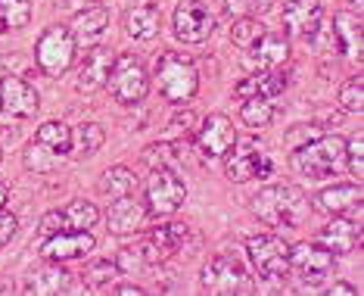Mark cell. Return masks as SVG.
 <instances>
[{
	"instance_id": "cell-3",
	"label": "cell",
	"mask_w": 364,
	"mask_h": 296,
	"mask_svg": "<svg viewBox=\"0 0 364 296\" xmlns=\"http://www.w3.org/2000/svg\"><path fill=\"white\" fill-rule=\"evenodd\" d=\"M346 166V141L339 134H318L293 150V169L305 178H330Z\"/></svg>"
},
{
	"instance_id": "cell-37",
	"label": "cell",
	"mask_w": 364,
	"mask_h": 296,
	"mask_svg": "<svg viewBox=\"0 0 364 296\" xmlns=\"http://www.w3.org/2000/svg\"><path fill=\"white\" fill-rule=\"evenodd\" d=\"M339 106L346 112H361L364 110V81L361 75H352L339 85Z\"/></svg>"
},
{
	"instance_id": "cell-14",
	"label": "cell",
	"mask_w": 364,
	"mask_h": 296,
	"mask_svg": "<svg viewBox=\"0 0 364 296\" xmlns=\"http://www.w3.org/2000/svg\"><path fill=\"white\" fill-rule=\"evenodd\" d=\"M94 234L90 231H56L50 237H44L41 243V256L47 262H72V259H81L87 253H94Z\"/></svg>"
},
{
	"instance_id": "cell-8",
	"label": "cell",
	"mask_w": 364,
	"mask_h": 296,
	"mask_svg": "<svg viewBox=\"0 0 364 296\" xmlns=\"http://www.w3.org/2000/svg\"><path fill=\"white\" fill-rule=\"evenodd\" d=\"M187 200V184L181 181L175 169H153L150 181H146V212L156 218H168L184 206Z\"/></svg>"
},
{
	"instance_id": "cell-7",
	"label": "cell",
	"mask_w": 364,
	"mask_h": 296,
	"mask_svg": "<svg viewBox=\"0 0 364 296\" xmlns=\"http://www.w3.org/2000/svg\"><path fill=\"white\" fill-rule=\"evenodd\" d=\"M203 287L215 296H234V293H252V278L243 268V262L218 253L203 265Z\"/></svg>"
},
{
	"instance_id": "cell-36",
	"label": "cell",
	"mask_w": 364,
	"mask_h": 296,
	"mask_svg": "<svg viewBox=\"0 0 364 296\" xmlns=\"http://www.w3.org/2000/svg\"><path fill=\"white\" fill-rule=\"evenodd\" d=\"M264 31L268 28H264L259 19H252V16H240V19L234 22V28H230V41H234L240 51H246V47H252Z\"/></svg>"
},
{
	"instance_id": "cell-29",
	"label": "cell",
	"mask_w": 364,
	"mask_h": 296,
	"mask_svg": "<svg viewBox=\"0 0 364 296\" xmlns=\"http://www.w3.org/2000/svg\"><path fill=\"white\" fill-rule=\"evenodd\" d=\"M106 141V131L97 125V122H81V125L72 131L69 141V153L72 156H94Z\"/></svg>"
},
{
	"instance_id": "cell-18",
	"label": "cell",
	"mask_w": 364,
	"mask_h": 296,
	"mask_svg": "<svg viewBox=\"0 0 364 296\" xmlns=\"http://www.w3.org/2000/svg\"><path fill=\"white\" fill-rule=\"evenodd\" d=\"M287 60H289V41L284 35L264 31L252 47H246V65L250 69H280Z\"/></svg>"
},
{
	"instance_id": "cell-19",
	"label": "cell",
	"mask_w": 364,
	"mask_h": 296,
	"mask_svg": "<svg viewBox=\"0 0 364 296\" xmlns=\"http://www.w3.org/2000/svg\"><path fill=\"white\" fill-rule=\"evenodd\" d=\"M146 206L144 203H137L134 196H119V200H112V206L109 212H106V225H109V231L112 234H119V237H125V234H134L144 228V221H146Z\"/></svg>"
},
{
	"instance_id": "cell-43",
	"label": "cell",
	"mask_w": 364,
	"mask_h": 296,
	"mask_svg": "<svg viewBox=\"0 0 364 296\" xmlns=\"http://www.w3.org/2000/svg\"><path fill=\"white\" fill-rule=\"evenodd\" d=\"M109 293H122V296H144L146 290L140 284H112Z\"/></svg>"
},
{
	"instance_id": "cell-39",
	"label": "cell",
	"mask_w": 364,
	"mask_h": 296,
	"mask_svg": "<svg viewBox=\"0 0 364 296\" xmlns=\"http://www.w3.org/2000/svg\"><path fill=\"white\" fill-rule=\"evenodd\" d=\"M16 228H19V218L13 216V212L0 209V246H6L16 237Z\"/></svg>"
},
{
	"instance_id": "cell-33",
	"label": "cell",
	"mask_w": 364,
	"mask_h": 296,
	"mask_svg": "<svg viewBox=\"0 0 364 296\" xmlns=\"http://www.w3.org/2000/svg\"><path fill=\"white\" fill-rule=\"evenodd\" d=\"M22 162H26V169L28 171H53V169H60V162H63V153H53L50 147H44V144H38V141H31L26 147V153H22Z\"/></svg>"
},
{
	"instance_id": "cell-13",
	"label": "cell",
	"mask_w": 364,
	"mask_h": 296,
	"mask_svg": "<svg viewBox=\"0 0 364 296\" xmlns=\"http://www.w3.org/2000/svg\"><path fill=\"white\" fill-rule=\"evenodd\" d=\"M234 144H237V128H234V122L228 116H221V112L205 116L203 125L196 128V150H200L205 159H221V156H228L234 150Z\"/></svg>"
},
{
	"instance_id": "cell-20",
	"label": "cell",
	"mask_w": 364,
	"mask_h": 296,
	"mask_svg": "<svg viewBox=\"0 0 364 296\" xmlns=\"http://www.w3.org/2000/svg\"><path fill=\"white\" fill-rule=\"evenodd\" d=\"M318 243H324L333 256H346V253H355L361 246V225L346 216H333V221L321 231Z\"/></svg>"
},
{
	"instance_id": "cell-6",
	"label": "cell",
	"mask_w": 364,
	"mask_h": 296,
	"mask_svg": "<svg viewBox=\"0 0 364 296\" xmlns=\"http://www.w3.org/2000/svg\"><path fill=\"white\" fill-rule=\"evenodd\" d=\"M75 38H72V31L65 26H50L44 31V35L38 38L35 44V60L41 65V72L50 78H60L65 72L72 69V63H75Z\"/></svg>"
},
{
	"instance_id": "cell-27",
	"label": "cell",
	"mask_w": 364,
	"mask_h": 296,
	"mask_svg": "<svg viewBox=\"0 0 364 296\" xmlns=\"http://www.w3.org/2000/svg\"><path fill=\"white\" fill-rule=\"evenodd\" d=\"M60 221L63 231H87L100 221V209L87 200H72L65 209H60Z\"/></svg>"
},
{
	"instance_id": "cell-23",
	"label": "cell",
	"mask_w": 364,
	"mask_h": 296,
	"mask_svg": "<svg viewBox=\"0 0 364 296\" xmlns=\"http://www.w3.org/2000/svg\"><path fill=\"white\" fill-rule=\"evenodd\" d=\"M330 31H333L339 53L361 63V16L349 13V10L336 13L333 19H330Z\"/></svg>"
},
{
	"instance_id": "cell-41",
	"label": "cell",
	"mask_w": 364,
	"mask_h": 296,
	"mask_svg": "<svg viewBox=\"0 0 364 296\" xmlns=\"http://www.w3.org/2000/svg\"><path fill=\"white\" fill-rule=\"evenodd\" d=\"M221 4H225V13L228 16H246V13H252L250 10V0H221Z\"/></svg>"
},
{
	"instance_id": "cell-25",
	"label": "cell",
	"mask_w": 364,
	"mask_h": 296,
	"mask_svg": "<svg viewBox=\"0 0 364 296\" xmlns=\"http://www.w3.org/2000/svg\"><path fill=\"white\" fill-rule=\"evenodd\" d=\"M69 290H72V275L60 262H50V265L38 268L26 284V293H35V296H60Z\"/></svg>"
},
{
	"instance_id": "cell-16",
	"label": "cell",
	"mask_w": 364,
	"mask_h": 296,
	"mask_svg": "<svg viewBox=\"0 0 364 296\" xmlns=\"http://www.w3.org/2000/svg\"><path fill=\"white\" fill-rule=\"evenodd\" d=\"M112 60H115V53L109 51V47H100V44L90 47V51L85 53V60H81V65H78V78H75V88L81 90V94H97V90L106 88Z\"/></svg>"
},
{
	"instance_id": "cell-9",
	"label": "cell",
	"mask_w": 364,
	"mask_h": 296,
	"mask_svg": "<svg viewBox=\"0 0 364 296\" xmlns=\"http://www.w3.org/2000/svg\"><path fill=\"white\" fill-rule=\"evenodd\" d=\"M196 243V234L190 225H181V221H171V225H159L156 231L146 234V240L137 246L140 256H144L146 265H159V262H168L178 253H187V246Z\"/></svg>"
},
{
	"instance_id": "cell-31",
	"label": "cell",
	"mask_w": 364,
	"mask_h": 296,
	"mask_svg": "<svg viewBox=\"0 0 364 296\" xmlns=\"http://www.w3.org/2000/svg\"><path fill=\"white\" fill-rule=\"evenodd\" d=\"M184 159V144L178 141H159L144 150V162L150 169H178Z\"/></svg>"
},
{
	"instance_id": "cell-35",
	"label": "cell",
	"mask_w": 364,
	"mask_h": 296,
	"mask_svg": "<svg viewBox=\"0 0 364 296\" xmlns=\"http://www.w3.org/2000/svg\"><path fill=\"white\" fill-rule=\"evenodd\" d=\"M35 141L50 147L53 153H69V141H72V131L69 125H63V122H44L38 131H35Z\"/></svg>"
},
{
	"instance_id": "cell-26",
	"label": "cell",
	"mask_w": 364,
	"mask_h": 296,
	"mask_svg": "<svg viewBox=\"0 0 364 296\" xmlns=\"http://www.w3.org/2000/svg\"><path fill=\"white\" fill-rule=\"evenodd\" d=\"M162 28V10L156 4H137L125 13V31L134 41H150Z\"/></svg>"
},
{
	"instance_id": "cell-4",
	"label": "cell",
	"mask_w": 364,
	"mask_h": 296,
	"mask_svg": "<svg viewBox=\"0 0 364 296\" xmlns=\"http://www.w3.org/2000/svg\"><path fill=\"white\" fill-rule=\"evenodd\" d=\"M106 88L115 97V103L122 106H137L146 100L150 94V75H146L144 63L131 53H115L109 78H106Z\"/></svg>"
},
{
	"instance_id": "cell-2",
	"label": "cell",
	"mask_w": 364,
	"mask_h": 296,
	"mask_svg": "<svg viewBox=\"0 0 364 296\" xmlns=\"http://www.w3.org/2000/svg\"><path fill=\"white\" fill-rule=\"evenodd\" d=\"M156 85L168 103L184 106L200 94V69L184 53H162L156 60Z\"/></svg>"
},
{
	"instance_id": "cell-21",
	"label": "cell",
	"mask_w": 364,
	"mask_h": 296,
	"mask_svg": "<svg viewBox=\"0 0 364 296\" xmlns=\"http://www.w3.org/2000/svg\"><path fill=\"white\" fill-rule=\"evenodd\" d=\"M106 28H109V10H106L103 4L87 6V10H78L75 19H72V26H69L75 44H81V47H94L97 41L103 38Z\"/></svg>"
},
{
	"instance_id": "cell-44",
	"label": "cell",
	"mask_w": 364,
	"mask_h": 296,
	"mask_svg": "<svg viewBox=\"0 0 364 296\" xmlns=\"http://www.w3.org/2000/svg\"><path fill=\"white\" fill-rule=\"evenodd\" d=\"M327 296H358V290H355L352 284H346V281H336V284L327 290Z\"/></svg>"
},
{
	"instance_id": "cell-5",
	"label": "cell",
	"mask_w": 364,
	"mask_h": 296,
	"mask_svg": "<svg viewBox=\"0 0 364 296\" xmlns=\"http://www.w3.org/2000/svg\"><path fill=\"white\" fill-rule=\"evenodd\" d=\"M246 256L262 281H280L289 271V243L277 234H252L246 240Z\"/></svg>"
},
{
	"instance_id": "cell-42",
	"label": "cell",
	"mask_w": 364,
	"mask_h": 296,
	"mask_svg": "<svg viewBox=\"0 0 364 296\" xmlns=\"http://www.w3.org/2000/svg\"><path fill=\"white\" fill-rule=\"evenodd\" d=\"M103 0H60V6L65 13H78V10H87V6H97Z\"/></svg>"
},
{
	"instance_id": "cell-10",
	"label": "cell",
	"mask_w": 364,
	"mask_h": 296,
	"mask_svg": "<svg viewBox=\"0 0 364 296\" xmlns=\"http://www.w3.org/2000/svg\"><path fill=\"white\" fill-rule=\"evenodd\" d=\"M289 268H293L302 281H309V287H314L333 275L336 256L324 243H296V246H289Z\"/></svg>"
},
{
	"instance_id": "cell-1",
	"label": "cell",
	"mask_w": 364,
	"mask_h": 296,
	"mask_svg": "<svg viewBox=\"0 0 364 296\" xmlns=\"http://www.w3.org/2000/svg\"><path fill=\"white\" fill-rule=\"evenodd\" d=\"M252 212L271 228H302L311 216V203L302 187L271 184L252 196Z\"/></svg>"
},
{
	"instance_id": "cell-45",
	"label": "cell",
	"mask_w": 364,
	"mask_h": 296,
	"mask_svg": "<svg viewBox=\"0 0 364 296\" xmlns=\"http://www.w3.org/2000/svg\"><path fill=\"white\" fill-rule=\"evenodd\" d=\"M0 162H4V150H0Z\"/></svg>"
},
{
	"instance_id": "cell-30",
	"label": "cell",
	"mask_w": 364,
	"mask_h": 296,
	"mask_svg": "<svg viewBox=\"0 0 364 296\" xmlns=\"http://www.w3.org/2000/svg\"><path fill=\"white\" fill-rule=\"evenodd\" d=\"M277 116V106L271 97H246L243 106H240V119L250 128H268Z\"/></svg>"
},
{
	"instance_id": "cell-28",
	"label": "cell",
	"mask_w": 364,
	"mask_h": 296,
	"mask_svg": "<svg viewBox=\"0 0 364 296\" xmlns=\"http://www.w3.org/2000/svg\"><path fill=\"white\" fill-rule=\"evenodd\" d=\"M137 191V175L125 166H112L103 171L100 178V194L109 196V200H119V196H128Z\"/></svg>"
},
{
	"instance_id": "cell-40",
	"label": "cell",
	"mask_w": 364,
	"mask_h": 296,
	"mask_svg": "<svg viewBox=\"0 0 364 296\" xmlns=\"http://www.w3.org/2000/svg\"><path fill=\"white\" fill-rule=\"evenodd\" d=\"M168 128H171V134H187V131L193 128V112H190V110L178 112V116L168 122Z\"/></svg>"
},
{
	"instance_id": "cell-32",
	"label": "cell",
	"mask_w": 364,
	"mask_h": 296,
	"mask_svg": "<svg viewBox=\"0 0 364 296\" xmlns=\"http://www.w3.org/2000/svg\"><path fill=\"white\" fill-rule=\"evenodd\" d=\"M81 278H85L87 290H109V287L122 278V271H119V265H115V259L112 262L109 259H100V262H94V265H87Z\"/></svg>"
},
{
	"instance_id": "cell-17",
	"label": "cell",
	"mask_w": 364,
	"mask_h": 296,
	"mask_svg": "<svg viewBox=\"0 0 364 296\" xmlns=\"http://www.w3.org/2000/svg\"><path fill=\"white\" fill-rule=\"evenodd\" d=\"M284 28L296 38H311L324 22V4L321 0H284Z\"/></svg>"
},
{
	"instance_id": "cell-11",
	"label": "cell",
	"mask_w": 364,
	"mask_h": 296,
	"mask_svg": "<svg viewBox=\"0 0 364 296\" xmlns=\"http://www.w3.org/2000/svg\"><path fill=\"white\" fill-rule=\"evenodd\" d=\"M171 28L184 44H203L215 31V16L200 0H181L175 6V16H171Z\"/></svg>"
},
{
	"instance_id": "cell-34",
	"label": "cell",
	"mask_w": 364,
	"mask_h": 296,
	"mask_svg": "<svg viewBox=\"0 0 364 296\" xmlns=\"http://www.w3.org/2000/svg\"><path fill=\"white\" fill-rule=\"evenodd\" d=\"M31 22V4L28 0H0V31L26 28Z\"/></svg>"
},
{
	"instance_id": "cell-15",
	"label": "cell",
	"mask_w": 364,
	"mask_h": 296,
	"mask_svg": "<svg viewBox=\"0 0 364 296\" xmlns=\"http://www.w3.org/2000/svg\"><path fill=\"white\" fill-rule=\"evenodd\" d=\"M38 106H41V97L26 78L19 75L0 78V110L4 112H10L16 119H28L38 112Z\"/></svg>"
},
{
	"instance_id": "cell-38",
	"label": "cell",
	"mask_w": 364,
	"mask_h": 296,
	"mask_svg": "<svg viewBox=\"0 0 364 296\" xmlns=\"http://www.w3.org/2000/svg\"><path fill=\"white\" fill-rule=\"evenodd\" d=\"M346 166H349L352 175L361 181V175H364V134H361V128H358V134H352L349 141H346Z\"/></svg>"
},
{
	"instance_id": "cell-22",
	"label": "cell",
	"mask_w": 364,
	"mask_h": 296,
	"mask_svg": "<svg viewBox=\"0 0 364 296\" xmlns=\"http://www.w3.org/2000/svg\"><path fill=\"white\" fill-rule=\"evenodd\" d=\"M287 90V75L277 69H252L250 75H246L240 85L234 88V94L240 100H246V97H280Z\"/></svg>"
},
{
	"instance_id": "cell-12",
	"label": "cell",
	"mask_w": 364,
	"mask_h": 296,
	"mask_svg": "<svg viewBox=\"0 0 364 296\" xmlns=\"http://www.w3.org/2000/svg\"><path fill=\"white\" fill-rule=\"evenodd\" d=\"M225 171L234 184H246V181H255V178H271L274 162H271V156L264 153L259 144L250 141V144H243L240 150H234L228 156Z\"/></svg>"
},
{
	"instance_id": "cell-24",
	"label": "cell",
	"mask_w": 364,
	"mask_h": 296,
	"mask_svg": "<svg viewBox=\"0 0 364 296\" xmlns=\"http://www.w3.org/2000/svg\"><path fill=\"white\" fill-rule=\"evenodd\" d=\"M318 209L327 216H349L358 212L361 216V184H333L318 194Z\"/></svg>"
}]
</instances>
